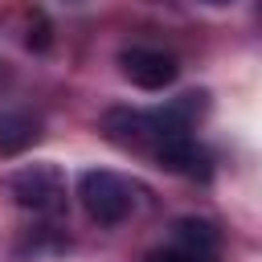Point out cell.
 <instances>
[{
	"instance_id": "6",
	"label": "cell",
	"mask_w": 262,
	"mask_h": 262,
	"mask_svg": "<svg viewBox=\"0 0 262 262\" xmlns=\"http://www.w3.org/2000/svg\"><path fill=\"white\" fill-rule=\"evenodd\" d=\"M205 4H229V0H205Z\"/></svg>"
},
{
	"instance_id": "1",
	"label": "cell",
	"mask_w": 262,
	"mask_h": 262,
	"mask_svg": "<svg viewBox=\"0 0 262 262\" xmlns=\"http://www.w3.org/2000/svg\"><path fill=\"white\" fill-rule=\"evenodd\" d=\"M201 111H205V94H184V98H176V102H168L160 111L111 106L102 115V135L115 147L147 156V160H156L160 168H168L176 176L205 180L213 172V156L192 135Z\"/></svg>"
},
{
	"instance_id": "2",
	"label": "cell",
	"mask_w": 262,
	"mask_h": 262,
	"mask_svg": "<svg viewBox=\"0 0 262 262\" xmlns=\"http://www.w3.org/2000/svg\"><path fill=\"white\" fill-rule=\"evenodd\" d=\"M139 184L127 180L123 172H111V168H86L78 176V201L86 209V217L94 225H123L135 209H139Z\"/></svg>"
},
{
	"instance_id": "5",
	"label": "cell",
	"mask_w": 262,
	"mask_h": 262,
	"mask_svg": "<svg viewBox=\"0 0 262 262\" xmlns=\"http://www.w3.org/2000/svg\"><path fill=\"white\" fill-rule=\"evenodd\" d=\"M37 139V119L33 115H4L0 119V156H16L20 147H29Z\"/></svg>"
},
{
	"instance_id": "4",
	"label": "cell",
	"mask_w": 262,
	"mask_h": 262,
	"mask_svg": "<svg viewBox=\"0 0 262 262\" xmlns=\"http://www.w3.org/2000/svg\"><path fill=\"white\" fill-rule=\"evenodd\" d=\"M119 70H123V78L131 82V86H139V90H168L176 78H180V66H176V57L172 53H164V49H151V45H131V49H123L119 53Z\"/></svg>"
},
{
	"instance_id": "3",
	"label": "cell",
	"mask_w": 262,
	"mask_h": 262,
	"mask_svg": "<svg viewBox=\"0 0 262 262\" xmlns=\"http://www.w3.org/2000/svg\"><path fill=\"white\" fill-rule=\"evenodd\" d=\"M8 192L12 201L33 213V217H61L66 213V176L57 164L41 160V164H25L8 176Z\"/></svg>"
}]
</instances>
